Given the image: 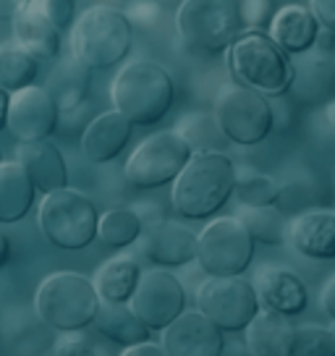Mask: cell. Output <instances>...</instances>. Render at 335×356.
I'll use <instances>...</instances> for the list:
<instances>
[{
	"label": "cell",
	"mask_w": 335,
	"mask_h": 356,
	"mask_svg": "<svg viewBox=\"0 0 335 356\" xmlns=\"http://www.w3.org/2000/svg\"><path fill=\"white\" fill-rule=\"evenodd\" d=\"M0 165H3V155H0Z\"/></svg>",
	"instance_id": "f6af8a7d"
},
{
	"label": "cell",
	"mask_w": 335,
	"mask_h": 356,
	"mask_svg": "<svg viewBox=\"0 0 335 356\" xmlns=\"http://www.w3.org/2000/svg\"><path fill=\"white\" fill-rule=\"evenodd\" d=\"M194 157V149L179 131H157L147 136L126 160L123 178L134 189H160L165 184H176Z\"/></svg>",
	"instance_id": "ba28073f"
},
{
	"label": "cell",
	"mask_w": 335,
	"mask_h": 356,
	"mask_svg": "<svg viewBox=\"0 0 335 356\" xmlns=\"http://www.w3.org/2000/svg\"><path fill=\"white\" fill-rule=\"evenodd\" d=\"M249 351L254 356H293L296 327L291 317L272 309H259V314L244 330Z\"/></svg>",
	"instance_id": "44dd1931"
},
{
	"label": "cell",
	"mask_w": 335,
	"mask_h": 356,
	"mask_svg": "<svg viewBox=\"0 0 335 356\" xmlns=\"http://www.w3.org/2000/svg\"><path fill=\"white\" fill-rule=\"evenodd\" d=\"M142 267L134 257H113L100 270L95 273V289L102 301L113 304H131L139 280H142Z\"/></svg>",
	"instance_id": "d4e9b609"
},
{
	"label": "cell",
	"mask_w": 335,
	"mask_h": 356,
	"mask_svg": "<svg viewBox=\"0 0 335 356\" xmlns=\"http://www.w3.org/2000/svg\"><path fill=\"white\" fill-rule=\"evenodd\" d=\"M11 92L0 87V131L8 129V115H11Z\"/></svg>",
	"instance_id": "ab89813d"
},
{
	"label": "cell",
	"mask_w": 335,
	"mask_h": 356,
	"mask_svg": "<svg viewBox=\"0 0 335 356\" xmlns=\"http://www.w3.org/2000/svg\"><path fill=\"white\" fill-rule=\"evenodd\" d=\"M176 100L173 76L152 60L126 63L113 81V105L134 126L163 121Z\"/></svg>",
	"instance_id": "3957f363"
},
{
	"label": "cell",
	"mask_w": 335,
	"mask_h": 356,
	"mask_svg": "<svg viewBox=\"0 0 335 356\" xmlns=\"http://www.w3.org/2000/svg\"><path fill=\"white\" fill-rule=\"evenodd\" d=\"M134 44L129 16L113 6H95L79 16L71 37V50L90 71H108L126 60Z\"/></svg>",
	"instance_id": "277c9868"
},
{
	"label": "cell",
	"mask_w": 335,
	"mask_h": 356,
	"mask_svg": "<svg viewBox=\"0 0 335 356\" xmlns=\"http://www.w3.org/2000/svg\"><path fill=\"white\" fill-rule=\"evenodd\" d=\"M241 16L249 29H262L272 22V3L270 0H241Z\"/></svg>",
	"instance_id": "d6a6232c"
},
{
	"label": "cell",
	"mask_w": 335,
	"mask_h": 356,
	"mask_svg": "<svg viewBox=\"0 0 335 356\" xmlns=\"http://www.w3.org/2000/svg\"><path fill=\"white\" fill-rule=\"evenodd\" d=\"M320 307H322L325 314L335 323V273L325 280L322 291H320Z\"/></svg>",
	"instance_id": "8d00e7d4"
},
{
	"label": "cell",
	"mask_w": 335,
	"mask_h": 356,
	"mask_svg": "<svg viewBox=\"0 0 335 356\" xmlns=\"http://www.w3.org/2000/svg\"><path fill=\"white\" fill-rule=\"evenodd\" d=\"M60 123V108L45 87H26L13 92L8 131L16 142H42L56 134Z\"/></svg>",
	"instance_id": "4fadbf2b"
},
{
	"label": "cell",
	"mask_w": 335,
	"mask_h": 356,
	"mask_svg": "<svg viewBox=\"0 0 335 356\" xmlns=\"http://www.w3.org/2000/svg\"><path fill=\"white\" fill-rule=\"evenodd\" d=\"M131 0H105V6H113V8H123V6H129Z\"/></svg>",
	"instance_id": "7bdbcfd3"
},
{
	"label": "cell",
	"mask_w": 335,
	"mask_h": 356,
	"mask_svg": "<svg viewBox=\"0 0 335 356\" xmlns=\"http://www.w3.org/2000/svg\"><path fill=\"white\" fill-rule=\"evenodd\" d=\"M34 194L37 189L22 163L3 160V165H0V222L8 225V222L24 220L32 210Z\"/></svg>",
	"instance_id": "cb8c5ba5"
},
{
	"label": "cell",
	"mask_w": 335,
	"mask_h": 356,
	"mask_svg": "<svg viewBox=\"0 0 335 356\" xmlns=\"http://www.w3.org/2000/svg\"><path fill=\"white\" fill-rule=\"evenodd\" d=\"M183 44L197 53H223L244 34L238 0H183L176 13Z\"/></svg>",
	"instance_id": "8992f818"
},
{
	"label": "cell",
	"mask_w": 335,
	"mask_h": 356,
	"mask_svg": "<svg viewBox=\"0 0 335 356\" xmlns=\"http://www.w3.org/2000/svg\"><path fill=\"white\" fill-rule=\"evenodd\" d=\"M288 56L262 29H246L228 50V66L238 84L257 89L265 97H278L293 87L296 79Z\"/></svg>",
	"instance_id": "7a4b0ae2"
},
{
	"label": "cell",
	"mask_w": 335,
	"mask_h": 356,
	"mask_svg": "<svg viewBox=\"0 0 335 356\" xmlns=\"http://www.w3.org/2000/svg\"><path fill=\"white\" fill-rule=\"evenodd\" d=\"M179 134L189 142V147L197 152H223L225 145L231 142L223 134L218 118L207 115V113H191L179 123Z\"/></svg>",
	"instance_id": "f546056e"
},
{
	"label": "cell",
	"mask_w": 335,
	"mask_h": 356,
	"mask_svg": "<svg viewBox=\"0 0 335 356\" xmlns=\"http://www.w3.org/2000/svg\"><path fill=\"white\" fill-rule=\"evenodd\" d=\"M241 220L246 222L249 234L257 244L278 246L286 241V220L275 204L272 207H246Z\"/></svg>",
	"instance_id": "4dcf8cb0"
},
{
	"label": "cell",
	"mask_w": 335,
	"mask_h": 356,
	"mask_svg": "<svg viewBox=\"0 0 335 356\" xmlns=\"http://www.w3.org/2000/svg\"><path fill=\"white\" fill-rule=\"evenodd\" d=\"M283 197L280 184L254 168H238L236 173V200L244 207H272Z\"/></svg>",
	"instance_id": "f1b7e54d"
},
{
	"label": "cell",
	"mask_w": 335,
	"mask_h": 356,
	"mask_svg": "<svg viewBox=\"0 0 335 356\" xmlns=\"http://www.w3.org/2000/svg\"><path fill=\"white\" fill-rule=\"evenodd\" d=\"M26 8H32V0H0V19H16Z\"/></svg>",
	"instance_id": "74e56055"
},
{
	"label": "cell",
	"mask_w": 335,
	"mask_h": 356,
	"mask_svg": "<svg viewBox=\"0 0 335 356\" xmlns=\"http://www.w3.org/2000/svg\"><path fill=\"white\" fill-rule=\"evenodd\" d=\"M16 160L24 165L26 176L32 178L34 189L42 197L53 191L68 189V168L63 160V152L47 139L42 142H19Z\"/></svg>",
	"instance_id": "e0dca14e"
},
{
	"label": "cell",
	"mask_w": 335,
	"mask_h": 356,
	"mask_svg": "<svg viewBox=\"0 0 335 356\" xmlns=\"http://www.w3.org/2000/svg\"><path fill=\"white\" fill-rule=\"evenodd\" d=\"M95 327L113 343L131 348V346L147 343L149 341V325L134 312L131 304H113V301H100V309L95 317Z\"/></svg>",
	"instance_id": "603a6c76"
},
{
	"label": "cell",
	"mask_w": 335,
	"mask_h": 356,
	"mask_svg": "<svg viewBox=\"0 0 335 356\" xmlns=\"http://www.w3.org/2000/svg\"><path fill=\"white\" fill-rule=\"evenodd\" d=\"M259 296L254 283L241 275L204 280L197 291V309L215 323L223 333L246 330L249 323L259 314Z\"/></svg>",
	"instance_id": "9c48e42d"
},
{
	"label": "cell",
	"mask_w": 335,
	"mask_h": 356,
	"mask_svg": "<svg viewBox=\"0 0 335 356\" xmlns=\"http://www.w3.org/2000/svg\"><path fill=\"white\" fill-rule=\"evenodd\" d=\"M100 301L95 280L74 270H58L40 283L34 307L47 327L58 333H76L87 325H95Z\"/></svg>",
	"instance_id": "5b68a950"
},
{
	"label": "cell",
	"mask_w": 335,
	"mask_h": 356,
	"mask_svg": "<svg viewBox=\"0 0 335 356\" xmlns=\"http://www.w3.org/2000/svg\"><path fill=\"white\" fill-rule=\"evenodd\" d=\"M215 118L223 134L241 147L259 145L272 131V108L268 97L252 87L234 84L215 100Z\"/></svg>",
	"instance_id": "8fae6325"
},
{
	"label": "cell",
	"mask_w": 335,
	"mask_h": 356,
	"mask_svg": "<svg viewBox=\"0 0 335 356\" xmlns=\"http://www.w3.org/2000/svg\"><path fill=\"white\" fill-rule=\"evenodd\" d=\"M42 11H45L47 19L63 32V29H68V26L74 24V19H76V3H74V0H45V3H42Z\"/></svg>",
	"instance_id": "836d02e7"
},
{
	"label": "cell",
	"mask_w": 335,
	"mask_h": 356,
	"mask_svg": "<svg viewBox=\"0 0 335 356\" xmlns=\"http://www.w3.org/2000/svg\"><path fill=\"white\" fill-rule=\"evenodd\" d=\"M320 22L312 13V8L299 6V3H288L275 11L272 22H270V37L286 50V53H307L312 50L317 40H320Z\"/></svg>",
	"instance_id": "ffe728a7"
},
{
	"label": "cell",
	"mask_w": 335,
	"mask_h": 356,
	"mask_svg": "<svg viewBox=\"0 0 335 356\" xmlns=\"http://www.w3.org/2000/svg\"><path fill=\"white\" fill-rule=\"evenodd\" d=\"M293 356H335V327L325 325L296 327Z\"/></svg>",
	"instance_id": "1f68e13d"
},
{
	"label": "cell",
	"mask_w": 335,
	"mask_h": 356,
	"mask_svg": "<svg viewBox=\"0 0 335 356\" xmlns=\"http://www.w3.org/2000/svg\"><path fill=\"white\" fill-rule=\"evenodd\" d=\"M8 259H11V241H8V236L0 231V270L6 267Z\"/></svg>",
	"instance_id": "60d3db41"
},
{
	"label": "cell",
	"mask_w": 335,
	"mask_h": 356,
	"mask_svg": "<svg viewBox=\"0 0 335 356\" xmlns=\"http://www.w3.org/2000/svg\"><path fill=\"white\" fill-rule=\"evenodd\" d=\"M145 236V254L157 267H181L199 257V236L176 220L149 222Z\"/></svg>",
	"instance_id": "9a60e30c"
},
{
	"label": "cell",
	"mask_w": 335,
	"mask_h": 356,
	"mask_svg": "<svg viewBox=\"0 0 335 356\" xmlns=\"http://www.w3.org/2000/svg\"><path fill=\"white\" fill-rule=\"evenodd\" d=\"M288 238L299 254L309 259H335V212L309 210L288 225Z\"/></svg>",
	"instance_id": "d6986e66"
},
{
	"label": "cell",
	"mask_w": 335,
	"mask_h": 356,
	"mask_svg": "<svg viewBox=\"0 0 335 356\" xmlns=\"http://www.w3.org/2000/svg\"><path fill=\"white\" fill-rule=\"evenodd\" d=\"M254 238L241 218H218L199 234V265L213 278L241 275L254 259Z\"/></svg>",
	"instance_id": "30bf717a"
},
{
	"label": "cell",
	"mask_w": 335,
	"mask_h": 356,
	"mask_svg": "<svg viewBox=\"0 0 335 356\" xmlns=\"http://www.w3.org/2000/svg\"><path fill=\"white\" fill-rule=\"evenodd\" d=\"M327 121H330L335 126V100L330 102V105H327Z\"/></svg>",
	"instance_id": "ee69618b"
},
{
	"label": "cell",
	"mask_w": 335,
	"mask_h": 356,
	"mask_svg": "<svg viewBox=\"0 0 335 356\" xmlns=\"http://www.w3.org/2000/svg\"><path fill=\"white\" fill-rule=\"evenodd\" d=\"M13 37L40 60H56L63 50V37L42 8H26L13 19Z\"/></svg>",
	"instance_id": "7402d4cb"
},
{
	"label": "cell",
	"mask_w": 335,
	"mask_h": 356,
	"mask_svg": "<svg viewBox=\"0 0 335 356\" xmlns=\"http://www.w3.org/2000/svg\"><path fill=\"white\" fill-rule=\"evenodd\" d=\"M121 356H170L165 351V346H157V343H139V346H131V348H123Z\"/></svg>",
	"instance_id": "f35d334b"
},
{
	"label": "cell",
	"mask_w": 335,
	"mask_h": 356,
	"mask_svg": "<svg viewBox=\"0 0 335 356\" xmlns=\"http://www.w3.org/2000/svg\"><path fill=\"white\" fill-rule=\"evenodd\" d=\"M145 234V218L131 207H113L100 218V238L111 249H126Z\"/></svg>",
	"instance_id": "83f0119b"
},
{
	"label": "cell",
	"mask_w": 335,
	"mask_h": 356,
	"mask_svg": "<svg viewBox=\"0 0 335 356\" xmlns=\"http://www.w3.org/2000/svg\"><path fill=\"white\" fill-rule=\"evenodd\" d=\"M254 289H257L262 309L280 312L286 317L302 314L307 309V304H309L307 283L291 267H283V265L259 267V273L254 275Z\"/></svg>",
	"instance_id": "2e32d148"
},
{
	"label": "cell",
	"mask_w": 335,
	"mask_h": 356,
	"mask_svg": "<svg viewBox=\"0 0 335 356\" xmlns=\"http://www.w3.org/2000/svg\"><path fill=\"white\" fill-rule=\"evenodd\" d=\"M100 218L95 202L74 189L47 194L37 210L42 236L63 252H79L90 246L100 234Z\"/></svg>",
	"instance_id": "52a82bcc"
},
{
	"label": "cell",
	"mask_w": 335,
	"mask_h": 356,
	"mask_svg": "<svg viewBox=\"0 0 335 356\" xmlns=\"http://www.w3.org/2000/svg\"><path fill=\"white\" fill-rule=\"evenodd\" d=\"M223 356H254L252 351H249V346H241V343H231L223 348Z\"/></svg>",
	"instance_id": "b9f144b4"
},
{
	"label": "cell",
	"mask_w": 335,
	"mask_h": 356,
	"mask_svg": "<svg viewBox=\"0 0 335 356\" xmlns=\"http://www.w3.org/2000/svg\"><path fill=\"white\" fill-rule=\"evenodd\" d=\"M236 173L225 152H197L173 184V207L189 220L213 218L236 194Z\"/></svg>",
	"instance_id": "6da1fadb"
},
{
	"label": "cell",
	"mask_w": 335,
	"mask_h": 356,
	"mask_svg": "<svg viewBox=\"0 0 335 356\" xmlns=\"http://www.w3.org/2000/svg\"><path fill=\"white\" fill-rule=\"evenodd\" d=\"M131 307L149 325V330L163 333L168 325H173L186 312V291L165 267L145 270Z\"/></svg>",
	"instance_id": "7c38bea8"
},
{
	"label": "cell",
	"mask_w": 335,
	"mask_h": 356,
	"mask_svg": "<svg viewBox=\"0 0 335 356\" xmlns=\"http://www.w3.org/2000/svg\"><path fill=\"white\" fill-rule=\"evenodd\" d=\"M309 8L325 32L335 34V0H309Z\"/></svg>",
	"instance_id": "e575fe53"
},
{
	"label": "cell",
	"mask_w": 335,
	"mask_h": 356,
	"mask_svg": "<svg viewBox=\"0 0 335 356\" xmlns=\"http://www.w3.org/2000/svg\"><path fill=\"white\" fill-rule=\"evenodd\" d=\"M53 356H95V351L84 341H60Z\"/></svg>",
	"instance_id": "d590c367"
},
{
	"label": "cell",
	"mask_w": 335,
	"mask_h": 356,
	"mask_svg": "<svg viewBox=\"0 0 335 356\" xmlns=\"http://www.w3.org/2000/svg\"><path fill=\"white\" fill-rule=\"evenodd\" d=\"M37 76H40V58L32 56L19 42L0 47V87L13 95L26 87H34Z\"/></svg>",
	"instance_id": "4316f807"
},
{
	"label": "cell",
	"mask_w": 335,
	"mask_h": 356,
	"mask_svg": "<svg viewBox=\"0 0 335 356\" xmlns=\"http://www.w3.org/2000/svg\"><path fill=\"white\" fill-rule=\"evenodd\" d=\"M163 346L170 356H223L225 338L199 309H189L163 330Z\"/></svg>",
	"instance_id": "5bb4252c"
},
{
	"label": "cell",
	"mask_w": 335,
	"mask_h": 356,
	"mask_svg": "<svg viewBox=\"0 0 335 356\" xmlns=\"http://www.w3.org/2000/svg\"><path fill=\"white\" fill-rule=\"evenodd\" d=\"M131 134H134V123L121 111H108L97 115L87 126V131L81 134V152L92 163H111L131 142Z\"/></svg>",
	"instance_id": "ac0fdd59"
},
{
	"label": "cell",
	"mask_w": 335,
	"mask_h": 356,
	"mask_svg": "<svg viewBox=\"0 0 335 356\" xmlns=\"http://www.w3.org/2000/svg\"><path fill=\"white\" fill-rule=\"evenodd\" d=\"M90 68L74 58V60H63V63H58L53 68L45 89L50 92V97L56 100L60 113H71L84 105L87 95H90Z\"/></svg>",
	"instance_id": "484cf974"
}]
</instances>
